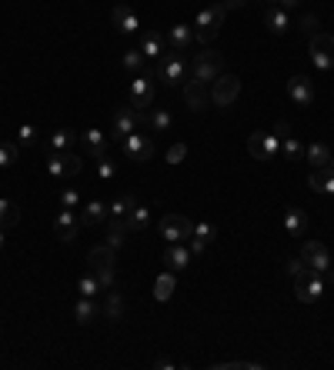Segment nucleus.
Masks as SVG:
<instances>
[{
	"label": "nucleus",
	"instance_id": "nucleus-1",
	"mask_svg": "<svg viewBox=\"0 0 334 370\" xmlns=\"http://www.w3.org/2000/svg\"><path fill=\"white\" fill-rule=\"evenodd\" d=\"M224 17H227V7H224V3L204 7V10L197 14V20H194V40H197V44H214V37L221 34Z\"/></svg>",
	"mask_w": 334,
	"mask_h": 370
},
{
	"label": "nucleus",
	"instance_id": "nucleus-2",
	"mask_svg": "<svg viewBox=\"0 0 334 370\" xmlns=\"http://www.w3.org/2000/svg\"><path fill=\"white\" fill-rule=\"evenodd\" d=\"M114 250L111 243H97V247H91V254H87V270H94V277L100 280V287L104 290H111L114 287Z\"/></svg>",
	"mask_w": 334,
	"mask_h": 370
},
{
	"label": "nucleus",
	"instance_id": "nucleus-3",
	"mask_svg": "<svg viewBox=\"0 0 334 370\" xmlns=\"http://www.w3.org/2000/svg\"><path fill=\"white\" fill-rule=\"evenodd\" d=\"M187 74H191V67L184 64V57L181 54H161L157 57V67H154V77L157 80H164L167 87H184V80H187Z\"/></svg>",
	"mask_w": 334,
	"mask_h": 370
},
{
	"label": "nucleus",
	"instance_id": "nucleus-4",
	"mask_svg": "<svg viewBox=\"0 0 334 370\" xmlns=\"http://www.w3.org/2000/svg\"><path fill=\"white\" fill-rule=\"evenodd\" d=\"M221 74H224V57L218 50H204V54L194 57V64H191V77L201 80V84H214Z\"/></svg>",
	"mask_w": 334,
	"mask_h": 370
},
{
	"label": "nucleus",
	"instance_id": "nucleus-5",
	"mask_svg": "<svg viewBox=\"0 0 334 370\" xmlns=\"http://www.w3.org/2000/svg\"><path fill=\"white\" fill-rule=\"evenodd\" d=\"M161 234L167 243H187L194 234V221L184 214H164L161 217Z\"/></svg>",
	"mask_w": 334,
	"mask_h": 370
},
{
	"label": "nucleus",
	"instance_id": "nucleus-6",
	"mask_svg": "<svg viewBox=\"0 0 334 370\" xmlns=\"http://www.w3.org/2000/svg\"><path fill=\"white\" fill-rule=\"evenodd\" d=\"M238 93H241V77L221 74L214 84H211V104H218L221 111H227V107L238 100Z\"/></svg>",
	"mask_w": 334,
	"mask_h": 370
},
{
	"label": "nucleus",
	"instance_id": "nucleus-7",
	"mask_svg": "<svg viewBox=\"0 0 334 370\" xmlns=\"http://www.w3.org/2000/svg\"><path fill=\"white\" fill-rule=\"evenodd\" d=\"M328 290V274H304V277H295V297L301 304H315L321 300V294Z\"/></svg>",
	"mask_w": 334,
	"mask_h": 370
},
{
	"label": "nucleus",
	"instance_id": "nucleus-8",
	"mask_svg": "<svg viewBox=\"0 0 334 370\" xmlns=\"http://www.w3.org/2000/svg\"><path fill=\"white\" fill-rule=\"evenodd\" d=\"M121 150H124V157L134 160V164H148L150 157H154V140L134 130L128 137H121Z\"/></svg>",
	"mask_w": 334,
	"mask_h": 370
},
{
	"label": "nucleus",
	"instance_id": "nucleus-9",
	"mask_svg": "<svg viewBox=\"0 0 334 370\" xmlns=\"http://www.w3.org/2000/svg\"><path fill=\"white\" fill-rule=\"evenodd\" d=\"M154 74H148V71H141V74L130 80V107L134 111H148L150 104H154Z\"/></svg>",
	"mask_w": 334,
	"mask_h": 370
},
{
	"label": "nucleus",
	"instance_id": "nucleus-10",
	"mask_svg": "<svg viewBox=\"0 0 334 370\" xmlns=\"http://www.w3.org/2000/svg\"><path fill=\"white\" fill-rule=\"evenodd\" d=\"M247 150L254 154V160H274L281 154V137L278 133H264V130H254L247 137Z\"/></svg>",
	"mask_w": 334,
	"mask_h": 370
},
{
	"label": "nucleus",
	"instance_id": "nucleus-11",
	"mask_svg": "<svg viewBox=\"0 0 334 370\" xmlns=\"http://www.w3.org/2000/svg\"><path fill=\"white\" fill-rule=\"evenodd\" d=\"M80 157L71 154V150H54L51 157H47V174L51 177H77L80 174Z\"/></svg>",
	"mask_w": 334,
	"mask_h": 370
},
{
	"label": "nucleus",
	"instance_id": "nucleus-12",
	"mask_svg": "<svg viewBox=\"0 0 334 370\" xmlns=\"http://www.w3.org/2000/svg\"><path fill=\"white\" fill-rule=\"evenodd\" d=\"M301 260L308 263V270H315V274H328L331 270V254H328V247L321 241H308L301 247Z\"/></svg>",
	"mask_w": 334,
	"mask_h": 370
},
{
	"label": "nucleus",
	"instance_id": "nucleus-13",
	"mask_svg": "<svg viewBox=\"0 0 334 370\" xmlns=\"http://www.w3.org/2000/svg\"><path fill=\"white\" fill-rule=\"evenodd\" d=\"M311 60L317 71H331L334 67V37L331 34H311Z\"/></svg>",
	"mask_w": 334,
	"mask_h": 370
},
{
	"label": "nucleus",
	"instance_id": "nucleus-14",
	"mask_svg": "<svg viewBox=\"0 0 334 370\" xmlns=\"http://www.w3.org/2000/svg\"><path fill=\"white\" fill-rule=\"evenodd\" d=\"M141 127V111H134V107H117L111 117V133L121 140V137H128V133H134V130Z\"/></svg>",
	"mask_w": 334,
	"mask_h": 370
},
{
	"label": "nucleus",
	"instance_id": "nucleus-15",
	"mask_svg": "<svg viewBox=\"0 0 334 370\" xmlns=\"http://www.w3.org/2000/svg\"><path fill=\"white\" fill-rule=\"evenodd\" d=\"M288 97H291V104H297V107H311V104H315V84L304 74L291 77V80H288Z\"/></svg>",
	"mask_w": 334,
	"mask_h": 370
},
{
	"label": "nucleus",
	"instance_id": "nucleus-16",
	"mask_svg": "<svg viewBox=\"0 0 334 370\" xmlns=\"http://www.w3.org/2000/svg\"><path fill=\"white\" fill-rule=\"evenodd\" d=\"M111 24H114V30L117 34H134L137 27H141V17L134 14V7L130 3H117L111 10Z\"/></svg>",
	"mask_w": 334,
	"mask_h": 370
},
{
	"label": "nucleus",
	"instance_id": "nucleus-17",
	"mask_svg": "<svg viewBox=\"0 0 334 370\" xmlns=\"http://www.w3.org/2000/svg\"><path fill=\"white\" fill-rule=\"evenodd\" d=\"M80 217H77V210H60L57 214V221H54V230H57V237L64 243H71V241H77V234H80Z\"/></svg>",
	"mask_w": 334,
	"mask_h": 370
},
{
	"label": "nucleus",
	"instance_id": "nucleus-18",
	"mask_svg": "<svg viewBox=\"0 0 334 370\" xmlns=\"http://www.w3.org/2000/svg\"><path fill=\"white\" fill-rule=\"evenodd\" d=\"M184 100L191 111H207V104H211V91H207V84L201 80H184Z\"/></svg>",
	"mask_w": 334,
	"mask_h": 370
},
{
	"label": "nucleus",
	"instance_id": "nucleus-19",
	"mask_svg": "<svg viewBox=\"0 0 334 370\" xmlns=\"http://www.w3.org/2000/svg\"><path fill=\"white\" fill-rule=\"evenodd\" d=\"M191 44H194V27H187V24H174V27L167 30V47H170L174 54H187V50H191Z\"/></svg>",
	"mask_w": 334,
	"mask_h": 370
},
{
	"label": "nucleus",
	"instance_id": "nucleus-20",
	"mask_svg": "<svg viewBox=\"0 0 334 370\" xmlns=\"http://www.w3.org/2000/svg\"><path fill=\"white\" fill-rule=\"evenodd\" d=\"M191 260H194V254H191V247H187V243H167V250H164L167 270H187V267H191Z\"/></svg>",
	"mask_w": 334,
	"mask_h": 370
},
{
	"label": "nucleus",
	"instance_id": "nucleus-21",
	"mask_svg": "<svg viewBox=\"0 0 334 370\" xmlns=\"http://www.w3.org/2000/svg\"><path fill=\"white\" fill-rule=\"evenodd\" d=\"M80 144H84V150L91 154L94 160L107 157V133H104V130H97V127L84 130V133H80Z\"/></svg>",
	"mask_w": 334,
	"mask_h": 370
},
{
	"label": "nucleus",
	"instance_id": "nucleus-22",
	"mask_svg": "<svg viewBox=\"0 0 334 370\" xmlns=\"http://www.w3.org/2000/svg\"><path fill=\"white\" fill-rule=\"evenodd\" d=\"M141 124L150 127L154 133H164V130L174 124V117H170L167 107H148V111H141Z\"/></svg>",
	"mask_w": 334,
	"mask_h": 370
},
{
	"label": "nucleus",
	"instance_id": "nucleus-23",
	"mask_svg": "<svg viewBox=\"0 0 334 370\" xmlns=\"http://www.w3.org/2000/svg\"><path fill=\"white\" fill-rule=\"evenodd\" d=\"M284 230H288V237H301L304 230H308V214L301 210V207H288L284 210Z\"/></svg>",
	"mask_w": 334,
	"mask_h": 370
},
{
	"label": "nucleus",
	"instance_id": "nucleus-24",
	"mask_svg": "<svg viewBox=\"0 0 334 370\" xmlns=\"http://www.w3.org/2000/svg\"><path fill=\"white\" fill-rule=\"evenodd\" d=\"M164 50H167V37H164V34L148 30V34L141 37V54H144V57H154V60H157V57L164 54Z\"/></svg>",
	"mask_w": 334,
	"mask_h": 370
},
{
	"label": "nucleus",
	"instance_id": "nucleus-25",
	"mask_svg": "<svg viewBox=\"0 0 334 370\" xmlns=\"http://www.w3.org/2000/svg\"><path fill=\"white\" fill-rule=\"evenodd\" d=\"M264 24H267L271 34H288V30H291V17H288V10H281V7H267Z\"/></svg>",
	"mask_w": 334,
	"mask_h": 370
},
{
	"label": "nucleus",
	"instance_id": "nucleus-26",
	"mask_svg": "<svg viewBox=\"0 0 334 370\" xmlns=\"http://www.w3.org/2000/svg\"><path fill=\"white\" fill-rule=\"evenodd\" d=\"M107 223H111V227H107V243H111L114 250H121V247H124V241H128V221H124V217H107Z\"/></svg>",
	"mask_w": 334,
	"mask_h": 370
},
{
	"label": "nucleus",
	"instance_id": "nucleus-27",
	"mask_svg": "<svg viewBox=\"0 0 334 370\" xmlns=\"http://www.w3.org/2000/svg\"><path fill=\"white\" fill-rule=\"evenodd\" d=\"M97 317H100V311H97L94 297H80V300L74 304V320L77 324H84V327H87V324H94Z\"/></svg>",
	"mask_w": 334,
	"mask_h": 370
},
{
	"label": "nucleus",
	"instance_id": "nucleus-28",
	"mask_svg": "<svg viewBox=\"0 0 334 370\" xmlns=\"http://www.w3.org/2000/svg\"><path fill=\"white\" fill-rule=\"evenodd\" d=\"M334 154H331V147L328 144H308L304 147V160L315 167V170H321V167H328V160H331Z\"/></svg>",
	"mask_w": 334,
	"mask_h": 370
},
{
	"label": "nucleus",
	"instance_id": "nucleus-29",
	"mask_svg": "<svg viewBox=\"0 0 334 370\" xmlns=\"http://www.w3.org/2000/svg\"><path fill=\"white\" fill-rule=\"evenodd\" d=\"M104 221H107V204L104 201H91V204L84 207V214H80L84 227H94V223H104Z\"/></svg>",
	"mask_w": 334,
	"mask_h": 370
},
{
	"label": "nucleus",
	"instance_id": "nucleus-30",
	"mask_svg": "<svg viewBox=\"0 0 334 370\" xmlns=\"http://www.w3.org/2000/svg\"><path fill=\"white\" fill-rule=\"evenodd\" d=\"M107 294V304H104V320H111V324H117V320H124V297L114 294L111 290H104Z\"/></svg>",
	"mask_w": 334,
	"mask_h": 370
},
{
	"label": "nucleus",
	"instance_id": "nucleus-31",
	"mask_svg": "<svg viewBox=\"0 0 334 370\" xmlns=\"http://www.w3.org/2000/svg\"><path fill=\"white\" fill-rule=\"evenodd\" d=\"M174 287H177V280H174V270H167V274H161V277L154 280V300H170L174 297Z\"/></svg>",
	"mask_w": 334,
	"mask_h": 370
},
{
	"label": "nucleus",
	"instance_id": "nucleus-32",
	"mask_svg": "<svg viewBox=\"0 0 334 370\" xmlns=\"http://www.w3.org/2000/svg\"><path fill=\"white\" fill-rule=\"evenodd\" d=\"M308 187L315 190V194H334V174H328L324 167L315 170L311 177H308Z\"/></svg>",
	"mask_w": 334,
	"mask_h": 370
},
{
	"label": "nucleus",
	"instance_id": "nucleus-33",
	"mask_svg": "<svg viewBox=\"0 0 334 370\" xmlns=\"http://www.w3.org/2000/svg\"><path fill=\"white\" fill-rule=\"evenodd\" d=\"M80 140V133H74V130H67V127H60L51 133V147L54 150H71Z\"/></svg>",
	"mask_w": 334,
	"mask_h": 370
},
{
	"label": "nucleus",
	"instance_id": "nucleus-34",
	"mask_svg": "<svg viewBox=\"0 0 334 370\" xmlns=\"http://www.w3.org/2000/svg\"><path fill=\"white\" fill-rule=\"evenodd\" d=\"M20 223V207L14 201H0V227L3 230H10V227H17Z\"/></svg>",
	"mask_w": 334,
	"mask_h": 370
},
{
	"label": "nucleus",
	"instance_id": "nucleus-35",
	"mask_svg": "<svg viewBox=\"0 0 334 370\" xmlns=\"http://www.w3.org/2000/svg\"><path fill=\"white\" fill-rule=\"evenodd\" d=\"M134 204H137V201H134L130 194H124V197H114L111 204H107V217H128L130 210H134Z\"/></svg>",
	"mask_w": 334,
	"mask_h": 370
},
{
	"label": "nucleus",
	"instance_id": "nucleus-36",
	"mask_svg": "<svg viewBox=\"0 0 334 370\" xmlns=\"http://www.w3.org/2000/svg\"><path fill=\"white\" fill-rule=\"evenodd\" d=\"M124 221H128V230H144V227L150 223V210H148V207H137V204H134V210H130Z\"/></svg>",
	"mask_w": 334,
	"mask_h": 370
},
{
	"label": "nucleus",
	"instance_id": "nucleus-37",
	"mask_svg": "<svg viewBox=\"0 0 334 370\" xmlns=\"http://www.w3.org/2000/svg\"><path fill=\"white\" fill-rule=\"evenodd\" d=\"M77 290H80V297H97V294H104V287H100V280L94 277V270H87L84 277L77 280Z\"/></svg>",
	"mask_w": 334,
	"mask_h": 370
},
{
	"label": "nucleus",
	"instance_id": "nucleus-38",
	"mask_svg": "<svg viewBox=\"0 0 334 370\" xmlns=\"http://www.w3.org/2000/svg\"><path fill=\"white\" fill-rule=\"evenodd\" d=\"M144 60H148V57L141 54V50H124V60H121V64H124V71H128V74H141V71H144Z\"/></svg>",
	"mask_w": 334,
	"mask_h": 370
},
{
	"label": "nucleus",
	"instance_id": "nucleus-39",
	"mask_svg": "<svg viewBox=\"0 0 334 370\" xmlns=\"http://www.w3.org/2000/svg\"><path fill=\"white\" fill-rule=\"evenodd\" d=\"M214 370H264V364H258V360H221V364H214Z\"/></svg>",
	"mask_w": 334,
	"mask_h": 370
},
{
	"label": "nucleus",
	"instance_id": "nucleus-40",
	"mask_svg": "<svg viewBox=\"0 0 334 370\" xmlns=\"http://www.w3.org/2000/svg\"><path fill=\"white\" fill-rule=\"evenodd\" d=\"M114 174H117V164H114L111 157H100L97 160V181L107 184V181H114Z\"/></svg>",
	"mask_w": 334,
	"mask_h": 370
},
{
	"label": "nucleus",
	"instance_id": "nucleus-41",
	"mask_svg": "<svg viewBox=\"0 0 334 370\" xmlns=\"http://www.w3.org/2000/svg\"><path fill=\"white\" fill-rule=\"evenodd\" d=\"M37 144V127H30V124H24L17 130V147H34Z\"/></svg>",
	"mask_w": 334,
	"mask_h": 370
},
{
	"label": "nucleus",
	"instance_id": "nucleus-42",
	"mask_svg": "<svg viewBox=\"0 0 334 370\" xmlns=\"http://www.w3.org/2000/svg\"><path fill=\"white\" fill-rule=\"evenodd\" d=\"M281 140H284V144H281V150H284V157H288V160H301V154H304V150H301V144H297L295 137L288 133V137H281Z\"/></svg>",
	"mask_w": 334,
	"mask_h": 370
},
{
	"label": "nucleus",
	"instance_id": "nucleus-43",
	"mask_svg": "<svg viewBox=\"0 0 334 370\" xmlns=\"http://www.w3.org/2000/svg\"><path fill=\"white\" fill-rule=\"evenodd\" d=\"M77 204H80V194H77L74 187H64L60 190V207L64 210H77Z\"/></svg>",
	"mask_w": 334,
	"mask_h": 370
},
{
	"label": "nucleus",
	"instance_id": "nucleus-44",
	"mask_svg": "<svg viewBox=\"0 0 334 370\" xmlns=\"http://www.w3.org/2000/svg\"><path fill=\"white\" fill-rule=\"evenodd\" d=\"M17 144H0V167H14L17 164Z\"/></svg>",
	"mask_w": 334,
	"mask_h": 370
},
{
	"label": "nucleus",
	"instance_id": "nucleus-45",
	"mask_svg": "<svg viewBox=\"0 0 334 370\" xmlns=\"http://www.w3.org/2000/svg\"><path fill=\"white\" fill-rule=\"evenodd\" d=\"M191 237L211 243V241H214V227H211V223H194V234H191Z\"/></svg>",
	"mask_w": 334,
	"mask_h": 370
},
{
	"label": "nucleus",
	"instance_id": "nucleus-46",
	"mask_svg": "<svg viewBox=\"0 0 334 370\" xmlns=\"http://www.w3.org/2000/svg\"><path fill=\"white\" fill-rule=\"evenodd\" d=\"M288 274H291V277H304V274H311V270H308V263L301 257H295V260H288Z\"/></svg>",
	"mask_w": 334,
	"mask_h": 370
},
{
	"label": "nucleus",
	"instance_id": "nucleus-47",
	"mask_svg": "<svg viewBox=\"0 0 334 370\" xmlns=\"http://www.w3.org/2000/svg\"><path fill=\"white\" fill-rule=\"evenodd\" d=\"M187 157V144H174V147L167 150V164H181Z\"/></svg>",
	"mask_w": 334,
	"mask_h": 370
},
{
	"label": "nucleus",
	"instance_id": "nucleus-48",
	"mask_svg": "<svg viewBox=\"0 0 334 370\" xmlns=\"http://www.w3.org/2000/svg\"><path fill=\"white\" fill-rule=\"evenodd\" d=\"M267 7H281V10H297L304 0H264Z\"/></svg>",
	"mask_w": 334,
	"mask_h": 370
},
{
	"label": "nucleus",
	"instance_id": "nucleus-49",
	"mask_svg": "<svg viewBox=\"0 0 334 370\" xmlns=\"http://www.w3.org/2000/svg\"><path fill=\"white\" fill-rule=\"evenodd\" d=\"M187 247H191V254H194V257L207 250V243H204V241H197V237H191V241H187Z\"/></svg>",
	"mask_w": 334,
	"mask_h": 370
},
{
	"label": "nucleus",
	"instance_id": "nucleus-50",
	"mask_svg": "<svg viewBox=\"0 0 334 370\" xmlns=\"http://www.w3.org/2000/svg\"><path fill=\"white\" fill-rule=\"evenodd\" d=\"M224 7H227V10H238V7H244V3H247V0H221Z\"/></svg>",
	"mask_w": 334,
	"mask_h": 370
},
{
	"label": "nucleus",
	"instance_id": "nucleus-51",
	"mask_svg": "<svg viewBox=\"0 0 334 370\" xmlns=\"http://www.w3.org/2000/svg\"><path fill=\"white\" fill-rule=\"evenodd\" d=\"M315 24H317L315 17H304V20H301V27H304V30H308V34H315Z\"/></svg>",
	"mask_w": 334,
	"mask_h": 370
},
{
	"label": "nucleus",
	"instance_id": "nucleus-52",
	"mask_svg": "<svg viewBox=\"0 0 334 370\" xmlns=\"http://www.w3.org/2000/svg\"><path fill=\"white\" fill-rule=\"evenodd\" d=\"M274 133H278V137H288V133H291V127H288V124H284V120H281L278 127H274Z\"/></svg>",
	"mask_w": 334,
	"mask_h": 370
},
{
	"label": "nucleus",
	"instance_id": "nucleus-53",
	"mask_svg": "<svg viewBox=\"0 0 334 370\" xmlns=\"http://www.w3.org/2000/svg\"><path fill=\"white\" fill-rule=\"evenodd\" d=\"M3 243H7V230L0 227V247H3Z\"/></svg>",
	"mask_w": 334,
	"mask_h": 370
}]
</instances>
